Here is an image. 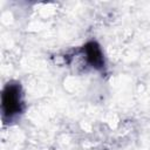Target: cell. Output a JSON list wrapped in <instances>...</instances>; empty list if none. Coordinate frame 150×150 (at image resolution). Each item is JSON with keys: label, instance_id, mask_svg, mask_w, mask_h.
I'll return each mask as SVG.
<instances>
[{"label": "cell", "instance_id": "2", "mask_svg": "<svg viewBox=\"0 0 150 150\" xmlns=\"http://www.w3.org/2000/svg\"><path fill=\"white\" fill-rule=\"evenodd\" d=\"M83 52L86 54V59L87 61L95 68L100 69L103 67L104 61H103V55L102 52L98 47V45L96 42H89L84 46Z\"/></svg>", "mask_w": 150, "mask_h": 150}, {"label": "cell", "instance_id": "1", "mask_svg": "<svg viewBox=\"0 0 150 150\" xmlns=\"http://www.w3.org/2000/svg\"><path fill=\"white\" fill-rule=\"evenodd\" d=\"M21 94L18 83H8L2 91V112L4 116L13 117L21 111Z\"/></svg>", "mask_w": 150, "mask_h": 150}]
</instances>
